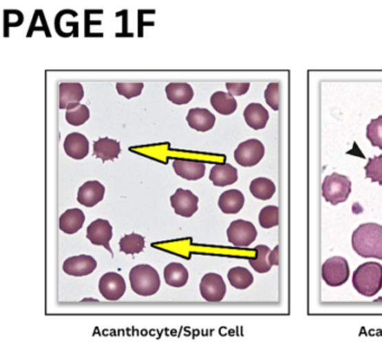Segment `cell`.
<instances>
[{"mask_svg":"<svg viewBox=\"0 0 382 349\" xmlns=\"http://www.w3.org/2000/svg\"><path fill=\"white\" fill-rule=\"evenodd\" d=\"M352 247L364 259L382 261V226L374 223L360 225L352 234Z\"/></svg>","mask_w":382,"mask_h":349,"instance_id":"cell-1","label":"cell"},{"mask_svg":"<svg viewBox=\"0 0 382 349\" xmlns=\"http://www.w3.org/2000/svg\"><path fill=\"white\" fill-rule=\"evenodd\" d=\"M354 289L367 298L374 297L382 288V265L378 262H367L358 266L353 273Z\"/></svg>","mask_w":382,"mask_h":349,"instance_id":"cell-2","label":"cell"},{"mask_svg":"<svg viewBox=\"0 0 382 349\" xmlns=\"http://www.w3.org/2000/svg\"><path fill=\"white\" fill-rule=\"evenodd\" d=\"M129 280L134 292L142 297L156 295L160 288V274L151 265H136L130 271Z\"/></svg>","mask_w":382,"mask_h":349,"instance_id":"cell-3","label":"cell"},{"mask_svg":"<svg viewBox=\"0 0 382 349\" xmlns=\"http://www.w3.org/2000/svg\"><path fill=\"white\" fill-rule=\"evenodd\" d=\"M352 191V183L346 175L332 173L323 181L322 195L332 206L346 202Z\"/></svg>","mask_w":382,"mask_h":349,"instance_id":"cell-4","label":"cell"},{"mask_svg":"<svg viewBox=\"0 0 382 349\" xmlns=\"http://www.w3.org/2000/svg\"><path fill=\"white\" fill-rule=\"evenodd\" d=\"M349 263L344 257L333 256L323 263L322 279L328 286L337 288L343 286L349 280Z\"/></svg>","mask_w":382,"mask_h":349,"instance_id":"cell-5","label":"cell"},{"mask_svg":"<svg viewBox=\"0 0 382 349\" xmlns=\"http://www.w3.org/2000/svg\"><path fill=\"white\" fill-rule=\"evenodd\" d=\"M256 227L253 223L247 220L238 219L230 223L229 228L226 230V236L233 246L248 247L256 241Z\"/></svg>","mask_w":382,"mask_h":349,"instance_id":"cell-6","label":"cell"},{"mask_svg":"<svg viewBox=\"0 0 382 349\" xmlns=\"http://www.w3.org/2000/svg\"><path fill=\"white\" fill-rule=\"evenodd\" d=\"M265 157V146L258 139H248L241 143L235 151V160L239 166L251 168Z\"/></svg>","mask_w":382,"mask_h":349,"instance_id":"cell-7","label":"cell"},{"mask_svg":"<svg viewBox=\"0 0 382 349\" xmlns=\"http://www.w3.org/2000/svg\"><path fill=\"white\" fill-rule=\"evenodd\" d=\"M126 282L120 274L108 272L99 281V291L108 301H118L126 293Z\"/></svg>","mask_w":382,"mask_h":349,"instance_id":"cell-8","label":"cell"},{"mask_svg":"<svg viewBox=\"0 0 382 349\" xmlns=\"http://www.w3.org/2000/svg\"><path fill=\"white\" fill-rule=\"evenodd\" d=\"M200 292L208 302L222 301L226 293V286L223 277L217 273L205 274L200 283Z\"/></svg>","mask_w":382,"mask_h":349,"instance_id":"cell-9","label":"cell"},{"mask_svg":"<svg viewBox=\"0 0 382 349\" xmlns=\"http://www.w3.org/2000/svg\"><path fill=\"white\" fill-rule=\"evenodd\" d=\"M171 205L175 214L182 217L190 218L199 209V198L190 190H176V192L171 197Z\"/></svg>","mask_w":382,"mask_h":349,"instance_id":"cell-10","label":"cell"},{"mask_svg":"<svg viewBox=\"0 0 382 349\" xmlns=\"http://www.w3.org/2000/svg\"><path fill=\"white\" fill-rule=\"evenodd\" d=\"M253 250L256 252V257L249 259V264L258 273H267L273 266L279 265V246L271 250L266 245H258Z\"/></svg>","mask_w":382,"mask_h":349,"instance_id":"cell-11","label":"cell"},{"mask_svg":"<svg viewBox=\"0 0 382 349\" xmlns=\"http://www.w3.org/2000/svg\"><path fill=\"white\" fill-rule=\"evenodd\" d=\"M87 238L91 244L103 246L112 254V247L109 245L112 238V226L108 220L96 219L91 223L87 228Z\"/></svg>","mask_w":382,"mask_h":349,"instance_id":"cell-12","label":"cell"},{"mask_svg":"<svg viewBox=\"0 0 382 349\" xmlns=\"http://www.w3.org/2000/svg\"><path fill=\"white\" fill-rule=\"evenodd\" d=\"M96 261L90 255L72 256L63 263V271L72 277H87L94 273Z\"/></svg>","mask_w":382,"mask_h":349,"instance_id":"cell-13","label":"cell"},{"mask_svg":"<svg viewBox=\"0 0 382 349\" xmlns=\"http://www.w3.org/2000/svg\"><path fill=\"white\" fill-rule=\"evenodd\" d=\"M105 188L99 181H87L78 191V201L85 207L91 208L103 201Z\"/></svg>","mask_w":382,"mask_h":349,"instance_id":"cell-14","label":"cell"},{"mask_svg":"<svg viewBox=\"0 0 382 349\" xmlns=\"http://www.w3.org/2000/svg\"><path fill=\"white\" fill-rule=\"evenodd\" d=\"M175 173L189 181H196L203 178L205 174V164L198 161L176 159L173 162Z\"/></svg>","mask_w":382,"mask_h":349,"instance_id":"cell-15","label":"cell"},{"mask_svg":"<svg viewBox=\"0 0 382 349\" xmlns=\"http://www.w3.org/2000/svg\"><path fill=\"white\" fill-rule=\"evenodd\" d=\"M64 151L74 160H82L89 154V141L80 132H72L64 141Z\"/></svg>","mask_w":382,"mask_h":349,"instance_id":"cell-16","label":"cell"},{"mask_svg":"<svg viewBox=\"0 0 382 349\" xmlns=\"http://www.w3.org/2000/svg\"><path fill=\"white\" fill-rule=\"evenodd\" d=\"M189 126L198 132H208L215 125V116L205 108L191 109L187 116Z\"/></svg>","mask_w":382,"mask_h":349,"instance_id":"cell-17","label":"cell"},{"mask_svg":"<svg viewBox=\"0 0 382 349\" xmlns=\"http://www.w3.org/2000/svg\"><path fill=\"white\" fill-rule=\"evenodd\" d=\"M210 180L215 187H226L238 181V171L231 164H215L210 172Z\"/></svg>","mask_w":382,"mask_h":349,"instance_id":"cell-18","label":"cell"},{"mask_svg":"<svg viewBox=\"0 0 382 349\" xmlns=\"http://www.w3.org/2000/svg\"><path fill=\"white\" fill-rule=\"evenodd\" d=\"M244 117L248 126L253 130H264L269 121V112L260 103H250L244 109Z\"/></svg>","mask_w":382,"mask_h":349,"instance_id":"cell-19","label":"cell"},{"mask_svg":"<svg viewBox=\"0 0 382 349\" xmlns=\"http://www.w3.org/2000/svg\"><path fill=\"white\" fill-rule=\"evenodd\" d=\"M85 221V216L83 211L80 210L78 208H74V209H69L63 215H61L59 223H60L61 230L64 234L73 235L82 228Z\"/></svg>","mask_w":382,"mask_h":349,"instance_id":"cell-20","label":"cell"},{"mask_svg":"<svg viewBox=\"0 0 382 349\" xmlns=\"http://www.w3.org/2000/svg\"><path fill=\"white\" fill-rule=\"evenodd\" d=\"M244 206V196L239 190H228L219 198V207L223 214H238Z\"/></svg>","mask_w":382,"mask_h":349,"instance_id":"cell-21","label":"cell"},{"mask_svg":"<svg viewBox=\"0 0 382 349\" xmlns=\"http://www.w3.org/2000/svg\"><path fill=\"white\" fill-rule=\"evenodd\" d=\"M85 97V90L81 83H61L60 108L67 109L71 105L80 103Z\"/></svg>","mask_w":382,"mask_h":349,"instance_id":"cell-22","label":"cell"},{"mask_svg":"<svg viewBox=\"0 0 382 349\" xmlns=\"http://www.w3.org/2000/svg\"><path fill=\"white\" fill-rule=\"evenodd\" d=\"M120 143L115 139H99L94 144V157L103 161L115 160L120 154Z\"/></svg>","mask_w":382,"mask_h":349,"instance_id":"cell-23","label":"cell"},{"mask_svg":"<svg viewBox=\"0 0 382 349\" xmlns=\"http://www.w3.org/2000/svg\"><path fill=\"white\" fill-rule=\"evenodd\" d=\"M189 271L181 263H171L164 270V279L166 283L173 288H182L189 281Z\"/></svg>","mask_w":382,"mask_h":349,"instance_id":"cell-24","label":"cell"},{"mask_svg":"<svg viewBox=\"0 0 382 349\" xmlns=\"http://www.w3.org/2000/svg\"><path fill=\"white\" fill-rule=\"evenodd\" d=\"M166 96L175 105H187L193 99L194 92L189 83H169L166 87Z\"/></svg>","mask_w":382,"mask_h":349,"instance_id":"cell-25","label":"cell"},{"mask_svg":"<svg viewBox=\"0 0 382 349\" xmlns=\"http://www.w3.org/2000/svg\"><path fill=\"white\" fill-rule=\"evenodd\" d=\"M211 105L215 109V112L224 114V116L233 114L238 107L237 100L233 98V96L223 92V91H217L215 94H212Z\"/></svg>","mask_w":382,"mask_h":349,"instance_id":"cell-26","label":"cell"},{"mask_svg":"<svg viewBox=\"0 0 382 349\" xmlns=\"http://www.w3.org/2000/svg\"><path fill=\"white\" fill-rule=\"evenodd\" d=\"M250 192L259 200H269L276 192V186L273 181L266 178H258L250 183Z\"/></svg>","mask_w":382,"mask_h":349,"instance_id":"cell-27","label":"cell"},{"mask_svg":"<svg viewBox=\"0 0 382 349\" xmlns=\"http://www.w3.org/2000/svg\"><path fill=\"white\" fill-rule=\"evenodd\" d=\"M230 284L238 290H246L253 283V275L247 268H233L228 272Z\"/></svg>","mask_w":382,"mask_h":349,"instance_id":"cell-28","label":"cell"},{"mask_svg":"<svg viewBox=\"0 0 382 349\" xmlns=\"http://www.w3.org/2000/svg\"><path fill=\"white\" fill-rule=\"evenodd\" d=\"M89 118H90V110L87 106L81 103L70 106L65 112V119L72 126H81L89 121Z\"/></svg>","mask_w":382,"mask_h":349,"instance_id":"cell-29","label":"cell"},{"mask_svg":"<svg viewBox=\"0 0 382 349\" xmlns=\"http://www.w3.org/2000/svg\"><path fill=\"white\" fill-rule=\"evenodd\" d=\"M119 246L123 253L135 255V254L142 253L145 248V238L138 234H130L124 236L119 241Z\"/></svg>","mask_w":382,"mask_h":349,"instance_id":"cell-30","label":"cell"},{"mask_svg":"<svg viewBox=\"0 0 382 349\" xmlns=\"http://www.w3.org/2000/svg\"><path fill=\"white\" fill-rule=\"evenodd\" d=\"M259 223L262 228L269 229L279 225V208L277 206H267L262 208L259 214Z\"/></svg>","mask_w":382,"mask_h":349,"instance_id":"cell-31","label":"cell"},{"mask_svg":"<svg viewBox=\"0 0 382 349\" xmlns=\"http://www.w3.org/2000/svg\"><path fill=\"white\" fill-rule=\"evenodd\" d=\"M367 139L374 148L382 151V116L372 119L367 126Z\"/></svg>","mask_w":382,"mask_h":349,"instance_id":"cell-32","label":"cell"},{"mask_svg":"<svg viewBox=\"0 0 382 349\" xmlns=\"http://www.w3.org/2000/svg\"><path fill=\"white\" fill-rule=\"evenodd\" d=\"M365 170V178L370 179L372 182H378L382 186V155L369 159Z\"/></svg>","mask_w":382,"mask_h":349,"instance_id":"cell-33","label":"cell"},{"mask_svg":"<svg viewBox=\"0 0 382 349\" xmlns=\"http://www.w3.org/2000/svg\"><path fill=\"white\" fill-rule=\"evenodd\" d=\"M265 99L266 103L273 110H275V112L279 110L280 92L278 82H273V83L268 85L265 91Z\"/></svg>","mask_w":382,"mask_h":349,"instance_id":"cell-34","label":"cell"},{"mask_svg":"<svg viewBox=\"0 0 382 349\" xmlns=\"http://www.w3.org/2000/svg\"><path fill=\"white\" fill-rule=\"evenodd\" d=\"M116 89L120 96H124L127 99H131L142 94L144 83H117Z\"/></svg>","mask_w":382,"mask_h":349,"instance_id":"cell-35","label":"cell"},{"mask_svg":"<svg viewBox=\"0 0 382 349\" xmlns=\"http://www.w3.org/2000/svg\"><path fill=\"white\" fill-rule=\"evenodd\" d=\"M226 87L232 96H242L247 94L250 83H226Z\"/></svg>","mask_w":382,"mask_h":349,"instance_id":"cell-36","label":"cell"}]
</instances>
